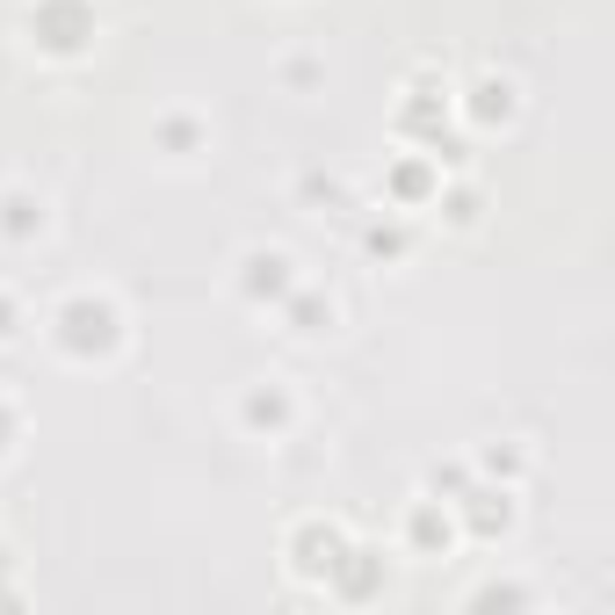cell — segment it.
Masks as SVG:
<instances>
[{"label":"cell","mask_w":615,"mask_h":615,"mask_svg":"<svg viewBox=\"0 0 615 615\" xmlns=\"http://www.w3.org/2000/svg\"><path fill=\"white\" fill-rule=\"evenodd\" d=\"M246 413H254V420H268V427H276V420H282V398L268 391V398H254V406H246Z\"/></svg>","instance_id":"6da1fadb"},{"label":"cell","mask_w":615,"mask_h":615,"mask_svg":"<svg viewBox=\"0 0 615 615\" xmlns=\"http://www.w3.org/2000/svg\"><path fill=\"white\" fill-rule=\"evenodd\" d=\"M0 449H8V413H0Z\"/></svg>","instance_id":"7a4b0ae2"}]
</instances>
